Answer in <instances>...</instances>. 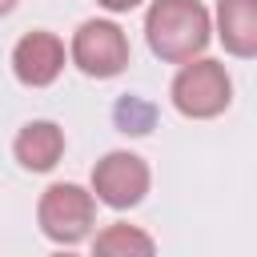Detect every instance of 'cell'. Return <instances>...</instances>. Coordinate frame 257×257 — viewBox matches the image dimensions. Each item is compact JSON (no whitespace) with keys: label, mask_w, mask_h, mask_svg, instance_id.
I'll return each instance as SVG.
<instances>
[{"label":"cell","mask_w":257,"mask_h":257,"mask_svg":"<svg viewBox=\"0 0 257 257\" xmlns=\"http://www.w3.org/2000/svg\"><path fill=\"white\" fill-rule=\"evenodd\" d=\"M116 124L124 133H149L153 128V104L141 100V96H124L116 104Z\"/></svg>","instance_id":"cell-10"},{"label":"cell","mask_w":257,"mask_h":257,"mask_svg":"<svg viewBox=\"0 0 257 257\" xmlns=\"http://www.w3.org/2000/svg\"><path fill=\"white\" fill-rule=\"evenodd\" d=\"M72 60L84 76H116L128 64V36L112 20H84L72 36Z\"/></svg>","instance_id":"cell-4"},{"label":"cell","mask_w":257,"mask_h":257,"mask_svg":"<svg viewBox=\"0 0 257 257\" xmlns=\"http://www.w3.org/2000/svg\"><path fill=\"white\" fill-rule=\"evenodd\" d=\"M40 229L60 241V245H72L80 237L92 233V217H96V205H92V193H84L80 185H48L44 197H40Z\"/></svg>","instance_id":"cell-3"},{"label":"cell","mask_w":257,"mask_h":257,"mask_svg":"<svg viewBox=\"0 0 257 257\" xmlns=\"http://www.w3.org/2000/svg\"><path fill=\"white\" fill-rule=\"evenodd\" d=\"M209 12L197 0H153L149 16H145V36L149 48L161 60L185 64L193 56L205 52L209 44Z\"/></svg>","instance_id":"cell-1"},{"label":"cell","mask_w":257,"mask_h":257,"mask_svg":"<svg viewBox=\"0 0 257 257\" xmlns=\"http://www.w3.org/2000/svg\"><path fill=\"white\" fill-rule=\"evenodd\" d=\"M217 36L233 56H257V0H221Z\"/></svg>","instance_id":"cell-7"},{"label":"cell","mask_w":257,"mask_h":257,"mask_svg":"<svg viewBox=\"0 0 257 257\" xmlns=\"http://www.w3.org/2000/svg\"><path fill=\"white\" fill-rule=\"evenodd\" d=\"M60 153H64V133H60L52 120H32V124H24L20 137H16V161H20L24 169H32V173L52 169V165L60 161Z\"/></svg>","instance_id":"cell-8"},{"label":"cell","mask_w":257,"mask_h":257,"mask_svg":"<svg viewBox=\"0 0 257 257\" xmlns=\"http://www.w3.org/2000/svg\"><path fill=\"white\" fill-rule=\"evenodd\" d=\"M96 4H104L108 12H128V8H137L141 0H96Z\"/></svg>","instance_id":"cell-11"},{"label":"cell","mask_w":257,"mask_h":257,"mask_svg":"<svg viewBox=\"0 0 257 257\" xmlns=\"http://www.w3.org/2000/svg\"><path fill=\"white\" fill-rule=\"evenodd\" d=\"M229 96H233V84H229L225 64H217V60H185V68L173 80V104H177V112H185L193 120L225 112Z\"/></svg>","instance_id":"cell-2"},{"label":"cell","mask_w":257,"mask_h":257,"mask_svg":"<svg viewBox=\"0 0 257 257\" xmlns=\"http://www.w3.org/2000/svg\"><path fill=\"white\" fill-rule=\"evenodd\" d=\"M92 257H157V245L145 229L137 225H108L92 241Z\"/></svg>","instance_id":"cell-9"},{"label":"cell","mask_w":257,"mask_h":257,"mask_svg":"<svg viewBox=\"0 0 257 257\" xmlns=\"http://www.w3.org/2000/svg\"><path fill=\"white\" fill-rule=\"evenodd\" d=\"M60 68H64V44L52 32H28L12 48V72H16V80H24L32 88L52 84L60 76Z\"/></svg>","instance_id":"cell-6"},{"label":"cell","mask_w":257,"mask_h":257,"mask_svg":"<svg viewBox=\"0 0 257 257\" xmlns=\"http://www.w3.org/2000/svg\"><path fill=\"white\" fill-rule=\"evenodd\" d=\"M56 257H76V253H56Z\"/></svg>","instance_id":"cell-13"},{"label":"cell","mask_w":257,"mask_h":257,"mask_svg":"<svg viewBox=\"0 0 257 257\" xmlns=\"http://www.w3.org/2000/svg\"><path fill=\"white\" fill-rule=\"evenodd\" d=\"M12 8H16V0H0V16H4V12H12Z\"/></svg>","instance_id":"cell-12"},{"label":"cell","mask_w":257,"mask_h":257,"mask_svg":"<svg viewBox=\"0 0 257 257\" xmlns=\"http://www.w3.org/2000/svg\"><path fill=\"white\" fill-rule=\"evenodd\" d=\"M92 193L112 209H128L149 193V165L137 153H108L92 169Z\"/></svg>","instance_id":"cell-5"}]
</instances>
